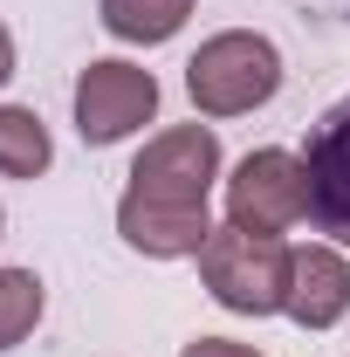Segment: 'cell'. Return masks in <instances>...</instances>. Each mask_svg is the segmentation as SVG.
Instances as JSON below:
<instances>
[{
  "label": "cell",
  "instance_id": "cell-8",
  "mask_svg": "<svg viewBox=\"0 0 350 357\" xmlns=\"http://www.w3.org/2000/svg\"><path fill=\"white\" fill-rule=\"evenodd\" d=\"M96 21H103L117 42L158 48V42H172L178 28L192 21V0H96Z\"/></svg>",
  "mask_w": 350,
  "mask_h": 357
},
{
  "label": "cell",
  "instance_id": "cell-2",
  "mask_svg": "<svg viewBox=\"0 0 350 357\" xmlns=\"http://www.w3.org/2000/svg\"><path fill=\"white\" fill-rule=\"evenodd\" d=\"M185 89L199 117H248L282 89V48L254 28H227L185 62Z\"/></svg>",
  "mask_w": 350,
  "mask_h": 357
},
{
  "label": "cell",
  "instance_id": "cell-10",
  "mask_svg": "<svg viewBox=\"0 0 350 357\" xmlns=\"http://www.w3.org/2000/svg\"><path fill=\"white\" fill-rule=\"evenodd\" d=\"M48 296H42V275L35 268H0V351L28 344L35 323H42Z\"/></svg>",
  "mask_w": 350,
  "mask_h": 357
},
{
  "label": "cell",
  "instance_id": "cell-7",
  "mask_svg": "<svg viewBox=\"0 0 350 357\" xmlns=\"http://www.w3.org/2000/svg\"><path fill=\"white\" fill-rule=\"evenodd\" d=\"M282 316H296L303 330H337L350 316V261L330 248V241H309L296 248V268H289V303Z\"/></svg>",
  "mask_w": 350,
  "mask_h": 357
},
{
  "label": "cell",
  "instance_id": "cell-1",
  "mask_svg": "<svg viewBox=\"0 0 350 357\" xmlns=\"http://www.w3.org/2000/svg\"><path fill=\"white\" fill-rule=\"evenodd\" d=\"M289 268H296V248L282 234H248L234 220L213 227V241L199 248V282L234 316H275L289 303Z\"/></svg>",
  "mask_w": 350,
  "mask_h": 357
},
{
  "label": "cell",
  "instance_id": "cell-3",
  "mask_svg": "<svg viewBox=\"0 0 350 357\" xmlns=\"http://www.w3.org/2000/svg\"><path fill=\"white\" fill-rule=\"evenodd\" d=\"M213 178H220V137L206 124H172V131H158L137 151L124 199H137V206H172V213H206Z\"/></svg>",
  "mask_w": 350,
  "mask_h": 357
},
{
  "label": "cell",
  "instance_id": "cell-9",
  "mask_svg": "<svg viewBox=\"0 0 350 357\" xmlns=\"http://www.w3.org/2000/svg\"><path fill=\"white\" fill-rule=\"evenodd\" d=\"M55 144H48V124L21 103H0V178H42Z\"/></svg>",
  "mask_w": 350,
  "mask_h": 357
},
{
  "label": "cell",
  "instance_id": "cell-4",
  "mask_svg": "<svg viewBox=\"0 0 350 357\" xmlns=\"http://www.w3.org/2000/svg\"><path fill=\"white\" fill-rule=\"evenodd\" d=\"M151 117H158V76L151 69L103 55L76 76V131H83V144H124Z\"/></svg>",
  "mask_w": 350,
  "mask_h": 357
},
{
  "label": "cell",
  "instance_id": "cell-11",
  "mask_svg": "<svg viewBox=\"0 0 350 357\" xmlns=\"http://www.w3.org/2000/svg\"><path fill=\"white\" fill-rule=\"evenodd\" d=\"M178 357H261L254 344H234V337H192Z\"/></svg>",
  "mask_w": 350,
  "mask_h": 357
},
{
  "label": "cell",
  "instance_id": "cell-12",
  "mask_svg": "<svg viewBox=\"0 0 350 357\" xmlns=\"http://www.w3.org/2000/svg\"><path fill=\"white\" fill-rule=\"evenodd\" d=\"M7 76H14V35L0 28V83H7Z\"/></svg>",
  "mask_w": 350,
  "mask_h": 357
},
{
  "label": "cell",
  "instance_id": "cell-6",
  "mask_svg": "<svg viewBox=\"0 0 350 357\" xmlns=\"http://www.w3.org/2000/svg\"><path fill=\"white\" fill-rule=\"evenodd\" d=\"M309 172V227L330 234V248H350V96H337L303 151Z\"/></svg>",
  "mask_w": 350,
  "mask_h": 357
},
{
  "label": "cell",
  "instance_id": "cell-5",
  "mask_svg": "<svg viewBox=\"0 0 350 357\" xmlns=\"http://www.w3.org/2000/svg\"><path fill=\"white\" fill-rule=\"evenodd\" d=\"M227 220L248 227V234H282V227L309 220V172L296 151H248L234 178H227Z\"/></svg>",
  "mask_w": 350,
  "mask_h": 357
},
{
  "label": "cell",
  "instance_id": "cell-13",
  "mask_svg": "<svg viewBox=\"0 0 350 357\" xmlns=\"http://www.w3.org/2000/svg\"><path fill=\"white\" fill-rule=\"evenodd\" d=\"M0 227H7V213H0Z\"/></svg>",
  "mask_w": 350,
  "mask_h": 357
}]
</instances>
